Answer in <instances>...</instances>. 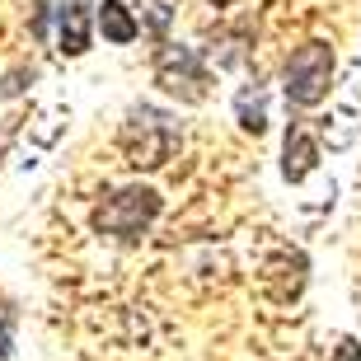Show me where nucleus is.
<instances>
[{"instance_id": "1", "label": "nucleus", "mask_w": 361, "mask_h": 361, "mask_svg": "<svg viewBox=\"0 0 361 361\" xmlns=\"http://www.w3.org/2000/svg\"><path fill=\"white\" fill-rule=\"evenodd\" d=\"M178 150V122L150 104H136L122 122V155L136 169H160Z\"/></svg>"}, {"instance_id": "2", "label": "nucleus", "mask_w": 361, "mask_h": 361, "mask_svg": "<svg viewBox=\"0 0 361 361\" xmlns=\"http://www.w3.org/2000/svg\"><path fill=\"white\" fill-rule=\"evenodd\" d=\"M155 216H160V192L146 188V183H132V188L108 192V197L94 207V230L108 235V240L132 244L155 226Z\"/></svg>"}, {"instance_id": "3", "label": "nucleus", "mask_w": 361, "mask_h": 361, "mask_svg": "<svg viewBox=\"0 0 361 361\" xmlns=\"http://www.w3.org/2000/svg\"><path fill=\"white\" fill-rule=\"evenodd\" d=\"M334 90V47L319 38L300 42L286 61V75H281V94L291 108H314L329 99Z\"/></svg>"}, {"instance_id": "4", "label": "nucleus", "mask_w": 361, "mask_h": 361, "mask_svg": "<svg viewBox=\"0 0 361 361\" xmlns=\"http://www.w3.org/2000/svg\"><path fill=\"white\" fill-rule=\"evenodd\" d=\"M155 80H160L164 94H174L178 104H202L207 99V85H212V71H207L197 47L164 42L160 52H155Z\"/></svg>"}, {"instance_id": "5", "label": "nucleus", "mask_w": 361, "mask_h": 361, "mask_svg": "<svg viewBox=\"0 0 361 361\" xmlns=\"http://www.w3.org/2000/svg\"><path fill=\"white\" fill-rule=\"evenodd\" d=\"M314 164H319V141L310 136L305 122H291V127H286V146H281V174H286V183L310 178Z\"/></svg>"}, {"instance_id": "6", "label": "nucleus", "mask_w": 361, "mask_h": 361, "mask_svg": "<svg viewBox=\"0 0 361 361\" xmlns=\"http://www.w3.org/2000/svg\"><path fill=\"white\" fill-rule=\"evenodd\" d=\"M56 47H61V56L90 52V10H85V0H71V5L56 10Z\"/></svg>"}, {"instance_id": "7", "label": "nucleus", "mask_w": 361, "mask_h": 361, "mask_svg": "<svg viewBox=\"0 0 361 361\" xmlns=\"http://www.w3.org/2000/svg\"><path fill=\"white\" fill-rule=\"evenodd\" d=\"M99 28H104L108 42H136L141 38V24L132 19V10H127L122 0H104V5H99Z\"/></svg>"}, {"instance_id": "8", "label": "nucleus", "mask_w": 361, "mask_h": 361, "mask_svg": "<svg viewBox=\"0 0 361 361\" xmlns=\"http://www.w3.org/2000/svg\"><path fill=\"white\" fill-rule=\"evenodd\" d=\"M235 113H240V122H244V132H263L268 127V104H263V90H240V99H235Z\"/></svg>"}, {"instance_id": "9", "label": "nucleus", "mask_w": 361, "mask_h": 361, "mask_svg": "<svg viewBox=\"0 0 361 361\" xmlns=\"http://www.w3.org/2000/svg\"><path fill=\"white\" fill-rule=\"evenodd\" d=\"M14 352V300L0 291V361Z\"/></svg>"}, {"instance_id": "10", "label": "nucleus", "mask_w": 361, "mask_h": 361, "mask_svg": "<svg viewBox=\"0 0 361 361\" xmlns=\"http://www.w3.org/2000/svg\"><path fill=\"white\" fill-rule=\"evenodd\" d=\"M329 361H361V343H357V338H343V343L334 348V357H329Z\"/></svg>"}]
</instances>
